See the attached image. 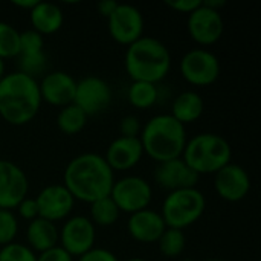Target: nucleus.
<instances>
[{"instance_id":"7","label":"nucleus","mask_w":261,"mask_h":261,"mask_svg":"<svg viewBox=\"0 0 261 261\" xmlns=\"http://www.w3.org/2000/svg\"><path fill=\"white\" fill-rule=\"evenodd\" d=\"M110 199L115 202L119 213L135 214L147 210L153 200V190L148 180L139 176H125L115 180Z\"/></svg>"},{"instance_id":"25","label":"nucleus","mask_w":261,"mask_h":261,"mask_svg":"<svg viewBox=\"0 0 261 261\" xmlns=\"http://www.w3.org/2000/svg\"><path fill=\"white\" fill-rule=\"evenodd\" d=\"M119 210L116 208L115 202L109 197L95 200L90 203V222L98 226H112L119 219Z\"/></svg>"},{"instance_id":"10","label":"nucleus","mask_w":261,"mask_h":261,"mask_svg":"<svg viewBox=\"0 0 261 261\" xmlns=\"http://www.w3.org/2000/svg\"><path fill=\"white\" fill-rule=\"evenodd\" d=\"M107 28L113 41L128 47L144 34L142 12L133 5L118 3L115 11L107 18Z\"/></svg>"},{"instance_id":"31","label":"nucleus","mask_w":261,"mask_h":261,"mask_svg":"<svg viewBox=\"0 0 261 261\" xmlns=\"http://www.w3.org/2000/svg\"><path fill=\"white\" fill-rule=\"evenodd\" d=\"M141 130H142V125H141V121L136 116L127 115V116H124L121 119V124H119L121 136H124V138H139Z\"/></svg>"},{"instance_id":"2","label":"nucleus","mask_w":261,"mask_h":261,"mask_svg":"<svg viewBox=\"0 0 261 261\" xmlns=\"http://www.w3.org/2000/svg\"><path fill=\"white\" fill-rule=\"evenodd\" d=\"M38 81L26 73L9 72L0 81V118L9 125H26L41 107Z\"/></svg>"},{"instance_id":"11","label":"nucleus","mask_w":261,"mask_h":261,"mask_svg":"<svg viewBox=\"0 0 261 261\" xmlns=\"http://www.w3.org/2000/svg\"><path fill=\"white\" fill-rule=\"evenodd\" d=\"M112 102V89L109 83L99 76L90 75L76 81L73 104L87 116L99 115L107 110Z\"/></svg>"},{"instance_id":"34","label":"nucleus","mask_w":261,"mask_h":261,"mask_svg":"<svg viewBox=\"0 0 261 261\" xmlns=\"http://www.w3.org/2000/svg\"><path fill=\"white\" fill-rule=\"evenodd\" d=\"M200 3H202L200 0H167L165 2L168 8L182 14H191L194 9L200 6Z\"/></svg>"},{"instance_id":"33","label":"nucleus","mask_w":261,"mask_h":261,"mask_svg":"<svg viewBox=\"0 0 261 261\" xmlns=\"http://www.w3.org/2000/svg\"><path fill=\"white\" fill-rule=\"evenodd\" d=\"M78 261H119L118 257L110 252L109 249H102V248H93L89 252H86L84 255H81Z\"/></svg>"},{"instance_id":"13","label":"nucleus","mask_w":261,"mask_h":261,"mask_svg":"<svg viewBox=\"0 0 261 261\" xmlns=\"http://www.w3.org/2000/svg\"><path fill=\"white\" fill-rule=\"evenodd\" d=\"M28 191L26 173L17 164L0 159V210H15L28 197Z\"/></svg>"},{"instance_id":"22","label":"nucleus","mask_w":261,"mask_h":261,"mask_svg":"<svg viewBox=\"0 0 261 261\" xmlns=\"http://www.w3.org/2000/svg\"><path fill=\"white\" fill-rule=\"evenodd\" d=\"M203 109H205V104H203L202 96L197 92L185 90L179 93L176 99L173 101L170 115L174 119H177L180 124L187 125V124L196 122L203 115Z\"/></svg>"},{"instance_id":"35","label":"nucleus","mask_w":261,"mask_h":261,"mask_svg":"<svg viewBox=\"0 0 261 261\" xmlns=\"http://www.w3.org/2000/svg\"><path fill=\"white\" fill-rule=\"evenodd\" d=\"M37 261H73V257L69 255L63 248L55 246L46 252H41L37 255Z\"/></svg>"},{"instance_id":"12","label":"nucleus","mask_w":261,"mask_h":261,"mask_svg":"<svg viewBox=\"0 0 261 261\" xmlns=\"http://www.w3.org/2000/svg\"><path fill=\"white\" fill-rule=\"evenodd\" d=\"M190 37L200 46H211L216 44L223 32H225V21L220 11H214L203 3L191 14H188L187 21Z\"/></svg>"},{"instance_id":"6","label":"nucleus","mask_w":261,"mask_h":261,"mask_svg":"<svg viewBox=\"0 0 261 261\" xmlns=\"http://www.w3.org/2000/svg\"><path fill=\"white\" fill-rule=\"evenodd\" d=\"M206 199L197 188H185L168 193L162 202L161 216L167 228L180 229L194 225L203 216Z\"/></svg>"},{"instance_id":"4","label":"nucleus","mask_w":261,"mask_h":261,"mask_svg":"<svg viewBox=\"0 0 261 261\" xmlns=\"http://www.w3.org/2000/svg\"><path fill=\"white\" fill-rule=\"evenodd\" d=\"M124 64L132 81L158 84L171 69V54L161 40L142 35L127 47Z\"/></svg>"},{"instance_id":"29","label":"nucleus","mask_w":261,"mask_h":261,"mask_svg":"<svg viewBox=\"0 0 261 261\" xmlns=\"http://www.w3.org/2000/svg\"><path fill=\"white\" fill-rule=\"evenodd\" d=\"M44 52V40L34 29L20 32V54L18 57L38 55Z\"/></svg>"},{"instance_id":"8","label":"nucleus","mask_w":261,"mask_h":261,"mask_svg":"<svg viewBox=\"0 0 261 261\" xmlns=\"http://www.w3.org/2000/svg\"><path fill=\"white\" fill-rule=\"evenodd\" d=\"M179 70L187 83L206 87L214 84L220 76V61L208 49H191L182 57Z\"/></svg>"},{"instance_id":"32","label":"nucleus","mask_w":261,"mask_h":261,"mask_svg":"<svg viewBox=\"0 0 261 261\" xmlns=\"http://www.w3.org/2000/svg\"><path fill=\"white\" fill-rule=\"evenodd\" d=\"M18 211V216L23 219V220H28V222H32L38 217V206H37V202L35 199H31V197H26L23 199L18 206L15 208Z\"/></svg>"},{"instance_id":"1","label":"nucleus","mask_w":261,"mask_h":261,"mask_svg":"<svg viewBox=\"0 0 261 261\" xmlns=\"http://www.w3.org/2000/svg\"><path fill=\"white\" fill-rule=\"evenodd\" d=\"M115 184V173L107 165L104 156L98 153H83L75 156L64 170L63 185L75 200L92 203L110 196Z\"/></svg>"},{"instance_id":"24","label":"nucleus","mask_w":261,"mask_h":261,"mask_svg":"<svg viewBox=\"0 0 261 261\" xmlns=\"http://www.w3.org/2000/svg\"><path fill=\"white\" fill-rule=\"evenodd\" d=\"M87 115L78 107L75 106L73 102L63 107L60 112H58V116H57V125H58V130L64 135H78L87 124Z\"/></svg>"},{"instance_id":"30","label":"nucleus","mask_w":261,"mask_h":261,"mask_svg":"<svg viewBox=\"0 0 261 261\" xmlns=\"http://www.w3.org/2000/svg\"><path fill=\"white\" fill-rule=\"evenodd\" d=\"M0 261H37V254L23 243H11L0 248Z\"/></svg>"},{"instance_id":"37","label":"nucleus","mask_w":261,"mask_h":261,"mask_svg":"<svg viewBox=\"0 0 261 261\" xmlns=\"http://www.w3.org/2000/svg\"><path fill=\"white\" fill-rule=\"evenodd\" d=\"M38 0H12V6L18 8V9H23V11H31L35 5H37Z\"/></svg>"},{"instance_id":"40","label":"nucleus","mask_w":261,"mask_h":261,"mask_svg":"<svg viewBox=\"0 0 261 261\" xmlns=\"http://www.w3.org/2000/svg\"><path fill=\"white\" fill-rule=\"evenodd\" d=\"M127 261H147V260H144V258H139V257H135V258H130V260H127Z\"/></svg>"},{"instance_id":"14","label":"nucleus","mask_w":261,"mask_h":261,"mask_svg":"<svg viewBox=\"0 0 261 261\" xmlns=\"http://www.w3.org/2000/svg\"><path fill=\"white\" fill-rule=\"evenodd\" d=\"M34 199L38 206V217L52 223L67 219L75 206V199L63 184L44 187Z\"/></svg>"},{"instance_id":"17","label":"nucleus","mask_w":261,"mask_h":261,"mask_svg":"<svg viewBox=\"0 0 261 261\" xmlns=\"http://www.w3.org/2000/svg\"><path fill=\"white\" fill-rule=\"evenodd\" d=\"M199 177L200 176L194 173L182 161V158L158 164L154 170V182L168 193L185 188H197Z\"/></svg>"},{"instance_id":"20","label":"nucleus","mask_w":261,"mask_h":261,"mask_svg":"<svg viewBox=\"0 0 261 261\" xmlns=\"http://www.w3.org/2000/svg\"><path fill=\"white\" fill-rule=\"evenodd\" d=\"M29 20L32 29L43 35H52L58 32L64 23V12L57 3L37 2V5L29 11Z\"/></svg>"},{"instance_id":"9","label":"nucleus","mask_w":261,"mask_h":261,"mask_svg":"<svg viewBox=\"0 0 261 261\" xmlns=\"http://www.w3.org/2000/svg\"><path fill=\"white\" fill-rule=\"evenodd\" d=\"M96 229L86 216L67 217L63 228L58 229V246L72 257H81L95 248Z\"/></svg>"},{"instance_id":"5","label":"nucleus","mask_w":261,"mask_h":261,"mask_svg":"<svg viewBox=\"0 0 261 261\" xmlns=\"http://www.w3.org/2000/svg\"><path fill=\"white\" fill-rule=\"evenodd\" d=\"M232 148L229 142L217 133H200L187 141L182 161L199 176L216 174L231 164Z\"/></svg>"},{"instance_id":"19","label":"nucleus","mask_w":261,"mask_h":261,"mask_svg":"<svg viewBox=\"0 0 261 261\" xmlns=\"http://www.w3.org/2000/svg\"><path fill=\"white\" fill-rule=\"evenodd\" d=\"M165 229L167 226L161 213L153 211L150 208L130 214L127 220V231L130 237L135 242L144 245L158 243V240L161 239Z\"/></svg>"},{"instance_id":"18","label":"nucleus","mask_w":261,"mask_h":261,"mask_svg":"<svg viewBox=\"0 0 261 261\" xmlns=\"http://www.w3.org/2000/svg\"><path fill=\"white\" fill-rule=\"evenodd\" d=\"M144 156V150L139 138L119 136L110 142L106 151V162L112 171H128L136 167Z\"/></svg>"},{"instance_id":"16","label":"nucleus","mask_w":261,"mask_h":261,"mask_svg":"<svg viewBox=\"0 0 261 261\" xmlns=\"http://www.w3.org/2000/svg\"><path fill=\"white\" fill-rule=\"evenodd\" d=\"M38 87H40L41 101L63 109L73 102L76 80L67 72L54 70L41 78Z\"/></svg>"},{"instance_id":"28","label":"nucleus","mask_w":261,"mask_h":261,"mask_svg":"<svg viewBox=\"0 0 261 261\" xmlns=\"http://www.w3.org/2000/svg\"><path fill=\"white\" fill-rule=\"evenodd\" d=\"M18 234V220L9 210H0V248L14 243Z\"/></svg>"},{"instance_id":"39","label":"nucleus","mask_w":261,"mask_h":261,"mask_svg":"<svg viewBox=\"0 0 261 261\" xmlns=\"http://www.w3.org/2000/svg\"><path fill=\"white\" fill-rule=\"evenodd\" d=\"M5 75H6V63H5V60L0 58V81L3 80Z\"/></svg>"},{"instance_id":"3","label":"nucleus","mask_w":261,"mask_h":261,"mask_svg":"<svg viewBox=\"0 0 261 261\" xmlns=\"http://www.w3.org/2000/svg\"><path fill=\"white\" fill-rule=\"evenodd\" d=\"M144 154L158 164L182 158L188 136L187 128L170 113L150 118L139 135Z\"/></svg>"},{"instance_id":"15","label":"nucleus","mask_w":261,"mask_h":261,"mask_svg":"<svg viewBox=\"0 0 261 261\" xmlns=\"http://www.w3.org/2000/svg\"><path fill=\"white\" fill-rule=\"evenodd\" d=\"M214 190L226 202H240L251 191V177L243 167L231 162L214 174Z\"/></svg>"},{"instance_id":"41","label":"nucleus","mask_w":261,"mask_h":261,"mask_svg":"<svg viewBox=\"0 0 261 261\" xmlns=\"http://www.w3.org/2000/svg\"><path fill=\"white\" fill-rule=\"evenodd\" d=\"M206 261H228V260H222V258H213V260H206Z\"/></svg>"},{"instance_id":"21","label":"nucleus","mask_w":261,"mask_h":261,"mask_svg":"<svg viewBox=\"0 0 261 261\" xmlns=\"http://www.w3.org/2000/svg\"><path fill=\"white\" fill-rule=\"evenodd\" d=\"M26 240L28 246L34 252H46L58 246V228L55 226V223L37 217L35 220L29 222L26 228Z\"/></svg>"},{"instance_id":"36","label":"nucleus","mask_w":261,"mask_h":261,"mask_svg":"<svg viewBox=\"0 0 261 261\" xmlns=\"http://www.w3.org/2000/svg\"><path fill=\"white\" fill-rule=\"evenodd\" d=\"M116 6H118V2H115V0H102V2H99V3L96 5V9H98L99 15L109 18L110 14L115 11Z\"/></svg>"},{"instance_id":"42","label":"nucleus","mask_w":261,"mask_h":261,"mask_svg":"<svg viewBox=\"0 0 261 261\" xmlns=\"http://www.w3.org/2000/svg\"><path fill=\"white\" fill-rule=\"evenodd\" d=\"M182 261H194V260H193V258H184Z\"/></svg>"},{"instance_id":"26","label":"nucleus","mask_w":261,"mask_h":261,"mask_svg":"<svg viewBox=\"0 0 261 261\" xmlns=\"http://www.w3.org/2000/svg\"><path fill=\"white\" fill-rule=\"evenodd\" d=\"M185 246H187V236L180 229L167 228L161 236V239L158 240L159 252L167 258H176L182 255Z\"/></svg>"},{"instance_id":"23","label":"nucleus","mask_w":261,"mask_h":261,"mask_svg":"<svg viewBox=\"0 0 261 261\" xmlns=\"http://www.w3.org/2000/svg\"><path fill=\"white\" fill-rule=\"evenodd\" d=\"M159 90L158 84L144 83V81H132L127 90V99L132 107L139 110H147L158 102Z\"/></svg>"},{"instance_id":"38","label":"nucleus","mask_w":261,"mask_h":261,"mask_svg":"<svg viewBox=\"0 0 261 261\" xmlns=\"http://www.w3.org/2000/svg\"><path fill=\"white\" fill-rule=\"evenodd\" d=\"M202 3H203L205 6L214 9V11H220V9L226 5L225 0H205V2H202Z\"/></svg>"},{"instance_id":"27","label":"nucleus","mask_w":261,"mask_h":261,"mask_svg":"<svg viewBox=\"0 0 261 261\" xmlns=\"http://www.w3.org/2000/svg\"><path fill=\"white\" fill-rule=\"evenodd\" d=\"M20 54V31L6 21H0V58H15Z\"/></svg>"}]
</instances>
